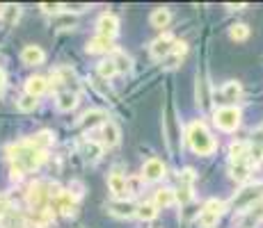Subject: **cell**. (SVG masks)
Returning <instances> with one entry per match:
<instances>
[{
  "mask_svg": "<svg viewBox=\"0 0 263 228\" xmlns=\"http://www.w3.org/2000/svg\"><path fill=\"white\" fill-rule=\"evenodd\" d=\"M9 160H12V167H14V176L21 178L23 174H30V171L39 169V167L44 164V160H46V153L37 151L34 146H30L28 141H21V144L9 149Z\"/></svg>",
  "mask_w": 263,
  "mask_h": 228,
  "instance_id": "obj_1",
  "label": "cell"
},
{
  "mask_svg": "<svg viewBox=\"0 0 263 228\" xmlns=\"http://www.w3.org/2000/svg\"><path fill=\"white\" fill-rule=\"evenodd\" d=\"M261 210H263V208H261Z\"/></svg>",
  "mask_w": 263,
  "mask_h": 228,
  "instance_id": "obj_44",
  "label": "cell"
},
{
  "mask_svg": "<svg viewBox=\"0 0 263 228\" xmlns=\"http://www.w3.org/2000/svg\"><path fill=\"white\" fill-rule=\"evenodd\" d=\"M87 53H112V39H105V37H94L87 42Z\"/></svg>",
  "mask_w": 263,
  "mask_h": 228,
  "instance_id": "obj_21",
  "label": "cell"
},
{
  "mask_svg": "<svg viewBox=\"0 0 263 228\" xmlns=\"http://www.w3.org/2000/svg\"><path fill=\"white\" fill-rule=\"evenodd\" d=\"M50 205H53L58 212L67 215V217H71L76 212V199L71 196V192H60V194L50 201Z\"/></svg>",
  "mask_w": 263,
  "mask_h": 228,
  "instance_id": "obj_12",
  "label": "cell"
},
{
  "mask_svg": "<svg viewBox=\"0 0 263 228\" xmlns=\"http://www.w3.org/2000/svg\"><path fill=\"white\" fill-rule=\"evenodd\" d=\"M28 144H30V146H34L37 151H44V153H46L50 146L55 144V135L50 133V130H42V133H37L34 137H30Z\"/></svg>",
  "mask_w": 263,
  "mask_h": 228,
  "instance_id": "obj_16",
  "label": "cell"
},
{
  "mask_svg": "<svg viewBox=\"0 0 263 228\" xmlns=\"http://www.w3.org/2000/svg\"><path fill=\"white\" fill-rule=\"evenodd\" d=\"M229 37L234 39V42H245V39L250 37V28H247L245 23H236V25H231Z\"/></svg>",
  "mask_w": 263,
  "mask_h": 228,
  "instance_id": "obj_32",
  "label": "cell"
},
{
  "mask_svg": "<svg viewBox=\"0 0 263 228\" xmlns=\"http://www.w3.org/2000/svg\"><path fill=\"white\" fill-rule=\"evenodd\" d=\"M39 7H42L44 14H58V12H62V5H58V3H42Z\"/></svg>",
  "mask_w": 263,
  "mask_h": 228,
  "instance_id": "obj_37",
  "label": "cell"
},
{
  "mask_svg": "<svg viewBox=\"0 0 263 228\" xmlns=\"http://www.w3.org/2000/svg\"><path fill=\"white\" fill-rule=\"evenodd\" d=\"M48 201H50L48 185H44V182H32L30 190H28V203L32 205V210L34 212H44Z\"/></svg>",
  "mask_w": 263,
  "mask_h": 228,
  "instance_id": "obj_4",
  "label": "cell"
},
{
  "mask_svg": "<svg viewBox=\"0 0 263 228\" xmlns=\"http://www.w3.org/2000/svg\"><path fill=\"white\" fill-rule=\"evenodd\" d=\"M197 103L201 108H209L211 105V91H209V82L204 78H197Z\"/></svg>",
  "mask_w": 263,
  "mask_h": 228,
  "instance_id": "obj_26",
  "label": "cell"
},
{
  "mask_svg": "<svg viewBox=\"0 0 263 228\" xmlns=\"http://www.w3.org/2000/svg\"><path fill=\"white\" fill-rule=\"evenodd\" d=\"M46 91H48V82H46V78H42V75H32V78L25 80V94L28 96L39 98V96H44Z\"/></svg>",
  "mask_w": 263,
  "mask_h": 228,
  "instance_id": "obj_15",
  "label": "cell"
},
{
  "mask_svg": "<svg viewBox=\"0 0 263 228\" xmlns=\"http://www.w3.org/2000/svg\"><path fill=\"white\" fill-rule=\"evenodd\" d=\"M165 176V164H163V160H158V158H149L142 164V180L146 182H156V180H160Z\"/></svg>",
  "mask_w": 263,
  "mask_h": 228,
  "instance_id": "obj_10",
  "label": "cell"
},
{
  "mask_svg": "<svg viewBox=\"0 0 263 228\" xmlns=\"http://www.w3.org/2000/svg\"><path fill=\"white\" fill-rule=\"evenodd\" d=\"M21 59H23V64H28V67H39V64H44V59H46V53L42 50V46L30 44L21 50Z\"/></svg>",
  "mask_w": 263,
  "mask_h": 228,
  "instance_id": "obj_11",
  "label": "cell"
},
{
  "mask_svg": "<svg viewBox=\"0 0 263 228\" xmlns=\"http://www.w3.org/2000/svg\"><path fill=\"white\" fill-rule=\"evenodd\" d=\"M96 30H99V37L112 39L115 34L119 32V18L115 16V14H110V12L101 14L99 21H96Z\"/></svg>",
  "mask_w": 263,
  "mask_h": 228,
  "instance_id": "obj_7",
  "label": "cell"
},
{
  "mask_svg": "<svg viewBox=\"0 0 263 228\" xmlns=\"http://www.w3.org/2000/svg\"><path fill=\"white\" fill-rule=\"evenodd\" d=\"M156 208H170L176 203V192L172 187H163V190H156L154 201H151Z\"/></svg>",
  "mask_w": 263,
  "mask_h": 228,
  "instance_id": "obj_17",
  "label": "cell"
},
{
  "mask_svg": "<svg viewBox=\"0 0 263 228\" xmlns=\"http://www.w3.org/2000/svg\"><path fill=\"white\" fill-rule=\"evenodd\" d=\"M0 18H3L5 28H12V25H16L18 18H21V7H18V5H5V7L0 9Z\"/></svg>",
  "mask_w": 263,
  "mask_h": 228,
  "instance_id": "obj_18",
  "label": "cell"
},
{
  "mask_svg": "<svg viewBox=\"0 0 263 228\" xmlns=\"http://www.w3.org/2000/svg\"><path fill=\"white\" fill-rule=\"evenodd\" d=\"M229 176L236 182H245L247 178H250V162H234L231 169H229Z\"/></svg>",
  "mask_w": 263,
  "mask_h": 228,
  "instance_id": "obj_24",
  "label": "cell"
},
{
  "mask_svg": "<svg viewBox=\"0 0 263 228\" xmlns=\"http://www.w3.org/2000/svg\"><path fill=\"white\" fill-rule=\"evenodd\" d=\"M83 190H85V187H83V182H71V187H69V192H71V196H73V199H78V196H83Z\"/></svg>",
  "mask_w": 263,
  "mask_h": 228,
  "instance_id": "obj_38",
  "label": "cell"
},
{
  "mask_svg": "<svg viewBox=\"0 0 263 228\" xmlns=\"http://www.w3.org/2000/svg\"><path fill=\"white\" fill-rule=\"evenodd\" d=\"M103 121H108V114L103 110H89V112H85L80 116V126L83 128H94V126L103 123Z\"/></svg>",
  "mask_w": 263,
  "mask_h": 228,
  "instance_id": "obj_19",
  "label": "cell"
},
{
  "mask_svg": "<svg viewBox=\"0 0 263 228\" xmlns=\"http://www.w3.org/2000/svg\"><path fill=\"white\" fill-rule=\"evenodd\" d=\"M151 25H154V28H167V23L172 21V12L167 7H158V9H154V12H151Z\"/></svg>",
  "mask_w": 263,
  "mask_h": 228,
  "instance_id": "obj_22",
  "label": "cell"
},
{
  "mask_svg": "<svg viewBox=\"0 0 263 228\" xmlns=\"http://www.w3.org/2000/svg\"><path fill=\"white\" fill-rule=\"evenodd\" d=\"M135 210H138V205L126 199H115L108 203V212L119 217V219H130V217H135Z\"/></svg>",
  "mask_w": 263,
  "mask_h": 228,
  "instance_id": "obj_9",
  "label": "cell"
},
{
  "mask_svg": "<svg viewBox=\"0 0 263 228\" xmlns=\"http://www.w3.org/2000/svg\"><path fill=\"white\" fill-rule=\"evenodd\" d=\"M99 75L103 80H108V78H112V75H117V67H115V62L112 59H103V62H99Z\"/></svg>",
  "mask_w": 263,
  "mask_h": 228,
  "instance_id": "obj_33",
  "label": "cell"
},
{
  "mask_svg": "<svg viewBox=\"0 0 263 228\" xmlns=\"http://www.w3.org/2000/svg\"><path fill=\"white\" fill-rule=\"evenodd\" d=\"M261 135H263V126H261Z\"/></svg>",
  "mask_w": 263,
  "mask_h": 228,
  "instance_id": "obj_42",
  "label": "cell"
},
{
  "mask_svg": "<svg viewBox=\"0 0 263 228\" xmlns=\"http://www.w3.org/2000/svg\"><path fill=\"white\" fill-rule=\"evenodd\" d=\"M201 210H206V212H215V215H222V212H224V203H222V201H217V199H211V201H206Z\"/></svg>",
  "mask_w": 263,
  "mask_h": 228,
  "instance_id": "obj_35",
  "label": "cell"
},
{
  "mask_svg": "<svg viewBox=\"0 0 263 228\" xmlns=\"http://www.w3.org/2000/svg\"><path fill=\"white\" fill-rule=\"evenodd\" d=\"M247 141H234L229 146V155H231V162H247Z\"/></svg>",
  "mask_w": 263,
  "mask_h": 228,
  "instance_id": "obj_27",
  "label": "cell"
},
{
  "mask_svg": "<svg viewBox=\"0 0 263 228\" xmlns=\"http://www.w3.org/2000/svg\"><path fill=\"white\" fill-rule=\"evenodd\" d=\"M126 180L128 178H126L119 169H112L108 174V187H110V192H112L115 199H126V194H128V185H126Z\"/></svg>",
  "mask_w": 263,
  "mask_h": 228,
  "instance_id": "obj_8",
  "label": "cell"
},
{
  "mask_svg": "<svg viewBox=\"0 0 263 228\" xmlns=\"http://www.w3.org/2000/svg\"><path fill=\"white\" fill-rule=\"evenodd\" d=\"M101 137H103V141H101L103 146H117L119 137H121L119 126L115 123V121H110V119L103 121V123H101Z\"/></svg>",
  "mask_w": 263,
  "mask_h": 228,
  "instance_id": "obj_13",
  "label": "cell"
},
{
  "mask_svg": "<svg viewBox=\"0 0 263 228\" xmlns=\"http://www.w3.org/2000/svg\"><path fill=\"white\" fill-rule=\"evenodd\" d=\"M185 53H188V44H185V42H176L174 48H172V53L165 57V59H167V64H165V67H170V69L179 67V62L185 57Z\"/></svg>",
  "mask_w": 263,
  "mask_h": 228,
  "instance_id": "obj_20",
  "label": "cell"
},
{
  "mask_svg": "<svg viewBox=\"0 0 263 228\" xmlns=\"http://www.w3.org/2000/svg\"><path fill=\"white\" fill-rule=\"evenodd\" d=\"M174 44H176V39H174V34H170V32H165V34H160L156 42H151L149 46V53H151V57L154 59H165L167 55L172 53V48H174Z\"/></svg>",
  "mask_w": 263,
  "mask_h": 228,
  "instance_id": "obj_6",
  "label": "cell"
},
{
  "mask_svg": "<svg viewBox=\"0 0 263 228\" xmlns=\"http://www.w3.org/2000/svg\"><path fill=\"white\" fill-rule=\"evenodd\" d=\"M156 215H158V208L151 203V201H144V203H140L138 210H135V217H138L140 221H154Z\"/></svg>",
  "mask_w": 263,
  "mask_h": 228,
  "instance_id": "obj_23",
  "label": "cell"
},
{
  "mask_svg": "<svg viewBox=\"0 0 263 228\" xmlns=\"http://www.w3.org/2000/svg\"><path fill=\"white\" fill-rule=\"evenodd\" d=\"M242 94V87L238 80H229V82H224V87H222V96H224L227 100H238Z\"/></svg>",
  "mask_w": 263,
  "mask_h": 228,
  "instance_id": "obj_28",
  "label": "cell"
},
{
  "mask_svg": "<svg viewBox=\"0 0 263 228\" xmlns=\"http://www.w3.org/2000/svg\"><path fill=\"white\" fill-rule=\"evenodd\" d=\"M7 210H9V201L5 196H0V215H5Z\"/></svg>",
  "mask_w": 263,
  "mask_h": 228,
  "instance_id": "obj_40",
  "label": "cell"
},
{
  "mask_svg": "<svg viewBox=\"0 0 263 228\" xmlns=\"http://www.w3.org/2000/svg\"><path fill=\"white\" fill-rule=\"evenodd\" d=\"M18 110H21V112H32L34 108H37V98H34V96H28V94H23L21 98H18Z\"/></svg>",
  "mask_w": 263,
  "mask_h": 228,
  "instance_id": "obj_34",
  "label": "cell"
},
{
  "mask_svg": "<svg viewBox=\"0 0 263 228\" xmlns=\"http://www.w3.org/2000/svg\"><path fill=\"white\" fill-rule=\"evenodd\" d=\"M215 126L224 133H234L240 126V110L234 108V105H227V108H217L215 110Z\"/></svg>",
  "mask_w": 263,
  "mask_h": 228,
  "instance_id": "obj_3",
  "label": "cell"
},
{
  "mask_svg": "<svg viewBox=\"0 0 263 228\" xmlns=\"http://www.w3.org/2000/svg\"><path fill=\"white\" fill-rule=\"evenodd\" d=\"M78 228H85V226H78Z\"/></svg>",
  "mask_w": 263,
  "mask_h": 228,
  "instance_id": "obj_43",
  "label": "cell"
},
{
  "mask_svg": "<svg viewBox=\"0 0 263 228\" xmlns=\"http://www.w3.org/2000/svg\"><path fill=\"white\" fill-rule=\"evenodd\" d=\"M101 155H103V144L89 139L87 144H85V158H87V160H99Z\"/></svg>",
  "mask_w": 263,
  "mask_h": 228,
  "instance_id": "obj_30",
  "label": "cell"
},
{
  "mask_svg": "<svg viewBox=\"0 0 263 228\" xmlns=\"http://www.w3.org/2000/svg\"><path fill=\"white\" fill-rule=\"evenodd\" d=\"M188 144L190 149L195 151L197 155H211L215 153L217 149V141L215 137L209 133V128H206L204 121H192V123L188 126Z\"/></svg>",
  "mask_w": 263,
  "mask_h": 228,
  "instance_id": "obj_2",
  "label": "cell"
},
{
  "mask_svg": "<svg viewBox=\"0 0 263 228\" xmlns=\"http://www.w3.org/2000/svg\"><path fill=\"white\" fill-rule=\"evenodd\" d=\"M55 105H58L60 112H71L76 105H78V94L71 91V89L58 91V96H55Z\"/></svg>",
  "mask_w": 263,
  "mask_h": 228,
  "instance_id": "obj_14",
  "label": "cell"
},
{
  "mask_svg": "<svg viewBox=\"0 0 263 228\" xmlns=\"http://www.w3.org/2000/svg\"><path fill=\"white\" fill-rule=\"evenodd\" d=\"M5 87V73H3V69H0V89Z\"/></svg>",
  "mask_w": 263,
  "mask_h": 228,
  "instance_id": "obj_41",
  "label": "cell"
},
{
  "mask_svg": "<svg viewBox=\"0 0 263 228\" xmlns=\"http://www.w3.org/2000/svg\"><path fill=\"white\" fill-rule=\"evenodd\" d=\"M192 182H195V171L192 169H183L179 174V185H188L192 187Z\"/></svg>",
  "mask_w": 263,
  "mask_h": 228,
  "instance_id": "obj_36",
  "label": "cell"
},
{
  "mask_svg": "<svg viewBox=\"0 0 263 228\" xmlns=\"http://www.w3.org/2000/svg\"><path fill=\"white\" fill-rule=\"evenodd\" d=\"M115 62V67H117V73H128L130 71V57L124 53V50H112V57H110Z\"/></svg>",
  "mask_w": 263,
  "mask_h": 228,
  "instance_id": "obj_25",
  "label": "cell"
},
{
  "mask_svg": "<svg viewBox=\"0 0 263 228\" xmlns=\"http://www.w3.org/2000/svg\"><path fill=\"white\" fill-rule=\"evenodd\" d=\"M217 221H220V215H215V212H206L201 210L199 217H197V224H199L201 228H213Z\"/></svg>",
  "mask_w": 263,
  "mask_h": 228,
  "instance_id": "obj_31",
  "label": "cell"
},
{
  "mask_svg": "<svg viewBox=\"0 0 263 228\" xmlns=\"http://www.w3.org/2000/svg\"><path fill=\"white\" fill-rule=\"evenodd\" d=\"M247 162H254V164L263 162V144L261 141H252V144L247 146Z\"/></svg>",
  "mask_w": 263,
  "mask_h": 228,
  "instance_id": "obj_29",
  "label": "cell"
},
{
  "mask_svg": "<svg viewBox=\"0 0 263 228\" xmlns=\"http://www.w3.org/2000/svg\"><path fill=\"white\" fill-rule=\"evenodd\" d=\"M73 16H62L60 21H55V28H73Z\"/></svg>",
  "mask_w": 263,
  "mask_h": 228,
  "instance_id": "obj_39",
  "label": "cell"
},
{
  "mask_svg": "<svg viewBox=\"0 0 263 228\" xmlns=\"http://www.w3.org/2000/svg\"><path fill=\"white\" fill-rule=\"evenodd\" d=\"M261 190H263V185H259V182H256V185H247V187H242L238 194L234 196V201H231V203H234V210L245 212L247 208H250L256 199H259Z\"/></svg>",
  "mask_w": 263,
  "mask_h": 228,
  "instance_id": "obj_5",
  "label": "cell"
}]
</instances>
